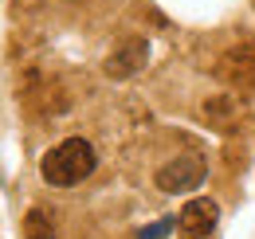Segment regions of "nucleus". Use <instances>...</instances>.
I'll use <instances>...</instances> for the list:
<instances>
[{"label": "nucleus", "mask_w": 255, "mask_h": 239, "mask_svg": "<svg viewBox=\"0 0 255 239\" xmlns=\"http://www.w3.org/2000/svg\"><path fill=\"white\" fill-rule=\"evenodd\" d=\"M177 228V220H157V224H149V228H141L137 232V239H165L169 232Z\"/></svg>", "instance_id": "6e6552de"}, {"label": "nucleus", "mask_w": 255, "mask_h": 239, "mask_svg": "<svg viewBox=\"0 0 255 239\" xmlns=\"http://www.w3.org/2000/svg\"><path fill=\"white\" fill-rule=\"evenodd\" d=\"M220 75L232 79V83H255V39L232 47V51L224 55L220 59Z\"/></svg>", "instance_id": "39448f33"}, {"label": "nucleus", "mask_w": 255, "mask_h": 239, "mask_svg": "<svg viewBox=\"0 0 255 239\" xmlns=\"http://www.w3.org/2000/svg\"><path fill=\"white\" fill-rule=\"evenodd\" d=\"M204 118L212 121V125H228V121L236 118V102H232V98H212V102H204Z\"/></svg>", "instance_id": "0eeeda50"}, {"label": "nucleus", "mask_w": 255, "mask_h": 239, "mask_svg": "<svg viewBox=\"0 0 255 239\" xmlns=\"http://www.w3.org/2000/svg\"><path fill=\"white\" fill-rule=\"evenodd\" d=\"M24 239H55V224L47 212H28L24 220Z\"/></svg>", "instance_id": "423d86ee"}, {"label": "nucleus", "mask_w": 255, "mask_h": 239, "mask_svg": "<svg viewBox=\"0 0 255 239\" xmlns=\"http://www.w3.org/2000/svg\"><path fill=\"white\" fill-rule=\"evenodd\" d=\"M95 165H98V157L87 137H63L59 145H51L43 153L39 173H43V180L51 188H75V184H83L95 173Z\"/></svg>", "instance_id": "f257e3e1"}, {"label": "nucleus", "mask_w": 255, "mask_h": 239, "mask_svg": "<svg viewBox=\"0 0 255 239\" xmlns=\"http://www.w3.org/2000/svg\"><path fill=\"white\" fill-rule=\"evenodd\" d=\"M216 224H220V208L208 196H192L189 204L181 208V216H177V228H181L185 239H208L216 232Z\"/></svg>", "instance_id": "7ed1b4c3"}, {"label": "nucleus", "mask_w": 255, "mask_h": 239, "mask_svg": "<svg viewBox=\"0 0 255 239\" xmlns=\"http://www.w3.org/2000/svg\"><path fill=\"white\" fill-rule=\"evenodd\" d=\"M145 63H149V43H145V39H129V43H122V47L106 59V75L122 83V79H133Z\"/></svg>", "instance_id": "20e7f679"}, {"label": "nucleus", "mask_w": 255, "mask_h": 239, "mask_svg": "<svg viewBox=\"0 0 255 239\" xmlns=\"http://www.w3.org/2000/svg\"><path fill=\"white\" fill-rule=\"evenodd\" d=\"M204 177H208L204 157H196V153H181V157L165 161V165L157 169V188H161V192H169V196H177V192H192V188H200Z\"/></svg>", "instance_id": "f03ea898"}]
</instances>
